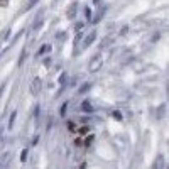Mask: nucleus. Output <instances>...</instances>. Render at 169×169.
I'll list each match as a JSON object with an SVG mask.
<instances>
[{
    "label": "nucleus",
    "mask_w": 169,
    "mask_h": 169,
    "mask_svg": "<svg viewBox=\"0 0 169 169\" xmlns=\"http://www.w3.org/2000/svg\"><path fill=\"white\" fill-rule=\"evenodd\" d=\"M41 88H42V81H41V78L36 76L34 80L31 81V86H29V90H31V95H34V97H37Z\"/></svg>",
    "instance_id": "1"
},
{
    "label": "nucleus",
    "mask_w": 169,
    "mask_h": 169,
    "mask_svg": "<svg viewBox=\"0 0 169 169\" xmlns=\"http://www.w3.org/2000/svg\"><path fill=\"white\" fill-rule=\"evenodd\" d=\"M9 162H10V154L9 152H5L3 156H0V169H7Z\"/></svg>",
    "instance_id": "4"
},
{
    "label": "nucleus",
    "mask_w": 169,
    "mask_h": 169,
    "mask_svg": "<svg viewBox=\"0 0 169 169\" xmlns=\"http://www.w3.org/2000/svg\"><path fill=\"white\" fill-rule=\"evenodd\" d=\"M107 10H108V5H105L103 9H102V10L98 12L97 15H95V19H93V24H98V22H100V20H102V17H103V15L107 14Z\"/></svg>",
    "instance_id": "7"
},
{
    "label": "nucleus",
    "mask_w": 169,
    "mask_h": 169,
    "mask_svg": "<svg viewBox=\"0 0 169 169\" xmlns=\"http://www.w3.org/2000/svg\"><path fill=\"white\" fill-rule=\"evenodd\" d=\"M81 110H83V112L92 113V112H93V107H92V103H90V102H83V103H81Z\"/></svg>",
    "instance_id": "9"
},
{
    "label": "nucleus",
    "mask_w": 169,
    "mask_h": 169,
    "mask_svg": "<svg viewBox=\"0 0 169 169\" xmlns=\"http://www.w3.org/2000/svg\"><path fill=\"white\" fill-rule=\"evenodd\" d=\"M2 92H3V86H0V95H2Z\"/></svg>",
    "instance_id": "31"
},
{
    "label": "nucleus",
    "mask_w": 169,
    "mask_h": 169,
    "mask_svg": "<svg viewBox=\"0 0 169 169\" xmlns=\"http://www.w3.org/2000/svg\"><path fill=\"white\" fill-rule=\"evenodd\" d=\"M166 169H167V167H166Z\"/></svg>",
    "instance_id": "33"
},
{
    "label": "nucleus",
    "mask_w": 169,
    "mask_h": 169,
    "mask_svg": "<svg viewBox=\"0 0 169 169\" xmlns=\"http://www.w3.org/2000/svg\"><path fill=\"white\" fill-rule=\"evenodd\" d=\"M102 64H103V59H102L100 54H97L92 61H90V71H92V73H97L98 69L102 68Z\"/></svg>",
    "instance_id": "2"
},
{
    "label": "nucleus",
    "mask_w": 169,
    "mask_h": 169,
    "mask_svg": "<svg viewBox=\"0 0 169 169\" xmlns=\"http://www.w3.org/2000/svg\"><path fill=\"white\" fill-rule=\"evenodd\" d=\"M57 37H59V41H64V37H66V34H64V32H61V34L57 36Z\"/></svg>",
    "instance_id": "27"
},
{
    "label": "nucleus",
    "mask_w": 169,
    "mask_h": 169,
    "mask_svg": "<svg viewBox=\"0 0 169 169\" xmlns=\"http://www.w3.org/2000/svg\"><path fill=\"white\" fill-rule=\"evenodd\" d=\"M26 49H22V52H20V57H19V66H22V63H24V59H26Z\"/></svg>",
    "instance_id": "14"
},
{
    "label": "nucleus",
    "mask_w": 169,
    "mask_h": 169,
    "mask_svg": "<svg viewBox=\"0 0 169 169\" xmlns=\"http://www.w3.org/2000/svg\"><path fill=\"white\" fill-rule=\"evenodd\" d=\"M68 129H69V130H73V129H75V125H73V122H69V123H68Z\"/></svg>",
    "instance_id": "29"
},
{
    "label": "nucleus",
    "mask_w": 169,
    "mask_h": 169,
    "mask_svg": "<svg viewBox=\"0 0 169 169\" xmlns=\"http://www.w3.org/2000/svg\"><path fill=\"white\" fill-rule=\"evenodd\" d=\"M51 51V44H42V46L39 47V51H37V56H42V54H46V52Z\"/></svg>",
    "instance_id": "8"
},
{
    "label": "nucleus",
    "mask_w": 169,
    "mask_h": 169,
    "mask_svg": "<svg viewBox=\"0 0 169 169\" xmlns=\"http://www.w3.org/2000/svg\"><path fill=\"white\" fill-rule=\"evenodd\" d=\"M78 169H86V162H81V164H80V167H78Z\"/></svg>",
    "instance_id": "30"
},
{
    "label": "nucleus",
    "mask_w": 169,
    "mask_h": 169,
    "mask_svg": "<svg viewBox=\"0 0 169 169\" xmlns=\"http://www.w3.org/2000/svg\"><path fill=\"white\" fill-rule=\"evenodd\" d=\"M110 42H112V37H105V39H103V41H102V42H100V49H103L105 46H108Z\"/></svg>",
    "instance_id": "12"
},
{
    "label": "nucleus",
    "mask_w": 169,
    "mask_h": 169,
    "mask_svg": "<svg viewBox=\"0 0 169 169\" xmlns=\"http://www.w3.org/2000/svg\"><path fill=\"white\" fill-rule=\"evenodd\" d=\"M85 15H86V19H88V20L92 19V10H90L88 7H85Z\"/></svg>",
    "instance_id": "17"
},
{
    "label": "nucleus",
    "mask_w": 169,
    "mask_h": 169,
    "mask_svg": "<svg viewBox=\"0 0 169 169\" xmlns=\"http://www.w3.org/2000/svg\"><path fill=\"white\" fill-rule=\"evenodd\" d=\"M66 108H68V103H63V107H61V115L66 113Z\"/></svg>",
    "instance_id": "24"
},
{
    "label": "nucleus",
    "mask_w": 169,
    "mask_h": 169,
    "mask_svg": "<svg viewBox=\"0 0 169 169\" xmlns=\"http://www.w3.org/2000/svg\"><path fill=\"white\" fill-rule=\"evenodd\" d=\"M66 78H68V76H66V73H63V75H61V78H59V83L63 85V86H64V83H66Z\"/></svg>",
    "instance_id": "19"
},
{
    "label": "nucleus",
    "mask_w": 169,
    "mask_h": 169,
    "mask_svg": "<svg viewBox=\"0 0 169 169\" xmlns=\"http://www.w3.org/2000/svg\"><path fill=\"white\" fill-rule=\"evenodd\" d=\"M37 115H39V107H36L34 108V117H37Z\"/></svg>",
    "instance_id": "28"
},
{
    "label": "nucleus",
    "mask_w": 169,
    "mask_h": 169,
    "mask_svg": "<svg viewBox=\"0 0 169 169\" xmlns=\"http://www.w3.org/2000/svg\"><path fill=\"white\" fill-rule=\"evenodd\" d=\"M93 2H95V3H98V2H100V0H93Z\"/></svg>",
    "instance_id": "32"
},
{
    "label": "nucleus",
    "mask_w": 169,
    "mask_h": 169,
    "mask_svg": "<svg viewBox=\"0 0 169 169\" xmlns=\"http://www.w3.org/2000/svg\"><path fill=\"white\" fill-rule=\"evenodd\" d=\"M78 132H80L81 135H85V134H88V132H90V129H88V127H81V129L78 130Z\"/></svg>",
    "instance_id": "18"
},
{
    "label": "nucleus",
    "mask_w": 169,
    "mask_h": 169,
    "mask_svg": "<svg viewBox=\"0 0 169 169\" xmlns=\"http://www.w3.org/2000/svg\"><path fill=\"white\" fill-rule=\"evenodd\" d=\"M95 37H97V32L92 31L88 36H86V39L83 41V49H85V47H88V46H92V42L95 41Z\"/></svg>",
    "instance_id": "5"
},
{
    "label": "nucleus",
    "mask_w": 169,
    "mask_h": 169,
    "mask_svg": "<svg viewBox=\"0 0 169 169\" xmlns=\"http://www.w3.org/2000/svg\"><path fill=\"white\" fill-rule=\"evenodd\" d=\"M27 154H29V149H24L22 154H20V161H22V162H26V161H27Z\"/></svg>",
    "instance_id": "15"
},
{
    "label": "nucleus",
    "mask_w": 169,
    "mask_h": 169,
    "mask_svg": "<svg viewBox=\"0 0 169 169\" xmlns=\"http://www.w3.org/2000/svg\"><path fill=\"white\" fill-rule=\"evenodd\" d=\"M90 88H92V85H90V83H85V85H83V86H81V88H80V92H78V93H86V92H88Z\"/></svg>",
    "instance_id": "13"
},
{
    "label": "nucleus",
    "mask_w": 169,
    "mask_h": 169,
    "mask_svg": "<svg viewBox=\"0 0 169 169\" xmlns=\"http://www.w3.org/2000/svg\"><path fill=\"white\" fill-rule=\"evenodd\" d=\"M81 37H83V36H81L80 32H78V36H76V37H75V44H78V42H80V39H81Z\"/></svg>",
    "instance_id": "26"
},
{
    "label": "nucleus",
    "mask_w": 169,
    "mask_h": 169,
    "mask_svg": "<svg viewBox=\"0 0 169 169\" xmlns=\"http://www.w3.org/2000/svg\"><path fill=\"white\" fill-rule=\"evenodd\" d=\"M75 15H76V3H73V5L69 7V10H68V17L73 19Z\"/></svg>",
    "instance_id": "10"
},
{
    "label": "nucleus",
    "mask_w": 169,
    "mask_h": 169,
    "mask_svg": "<svg viewBox=\"0 0 169 169\" xmlns=\"http://www.w3.org/2000/svg\"><path fill=\"white\" fill-rule=\"evenodd\" d=\"M164 110H166V105H161V110H159V118H162V115H164Z\"/></svg>",
    "instance_id": "21"
},
{
    "label": "nucleus",
    "mask_w": 169,
    "mask_h": 169,
    "mask_svg": "<svg viewBox=\"0 0 169 169\" xmlns=\"http://www.w3.org/2000/svg\"><path fill=\"white\" fill-rule=\"evenodd\" d=\"M113 117L117 118V120H122V113L120 112H113Z\"/></svg>",
    "instance_id": "23"
},
{
    "label": "nucleus",
    "mask_w": 169,
    "mask_h": 169,
    "mask_svg": "<svg viewBox=\"0 0 169 169\" xmlns=\"http://www.w3.org/2000/svg\"><path fill=\"white\" fill-rule=\"evenodd\" d=\"M92 142H93V135H90V137L85 141V146H86V147H88V146H92Z\"/></svg>",
    "instance_id": "20"
},
{
    "label": "nucleus",
    "mask_w": 169,
    "mask_h": 169,
    "mask_svg": "<svg viewBox=\"0 0 169 169\" xmlns=\"http://www.w3.org/2000/svg\"><path fill=\"white\" fill-rule=\"evenodd\" d=\"M9 5V0H0V7H7Z\"/></svg>",
    "instance_id": "25"
},
{
    "label": "nucleus",
    "mask_w": 169,
    "mask_h": 169,
    "mask_svg": "<svg viewBox=\"0 0 169 169\" xmlns=\"http://www.w3.org/2000/svg\"><path fill=\"white\" fill-rule=\"evenodd\" d=\"M42 17H44V10H41L37 14V17H36V20H34V26H32L34 31H37V29L41 27V24H42Z\"/></svg>",
    "instance_id": "6"
},
{
    "label": "nucleus",
    "mask_w": 169,
    "mask_h": 169,
    "mask_svg": "<svg viewBox=\"0 0 169 169\" xmlns=\"http://www.w3.org/2000/svg\"><path fill=\"white\" fill-rule=\"evenodd\" d=\"M9 34H10V29H5V31L2 32V37H3V39H7V36H9Z\"/></svg>",
    "instance_id": "22"
},
{
    "label": "nucleus",
    "mask_w": 169,
    "mask_h": 169,
    "mask_svg": "<svg viewBox=\"0 0 169 169\" xmlns=\"http://www.w3.org/2000/svg\"><path fill=\"white\" fill-rule=\"evenodd\" d=\"M151 169H164V156L159 154L157 157L154 159V162H152V167Z\"/></svg>",
    "instance_id": "3"
},
{
    "label": "nucleus",
    "mask_w": 169,
    "mask_h": 169,
    "mask_svg": "<svg viewBox=\"0 0 169 169\" xmlns=\"http://www.w3.org/2000/svg\"><path fill=\"white\" fill-rule=\"evenodd\" d=\"M37 2H39V0H31V2H29V3H27V7H26V10H31V9H32V7H34V5H36V3H37Z\"/></svg>",
    "instance_id": "16"
},
{
    "label": "nucleus",
    "mask_w": 169,
    "mask_h": 169,
    "mask_svg": "<svg viewBox=\"0 0 169 169\" xmlns=\"http://www.w3.org/2000/svg\"><path fill=\"white\" fill-rule=\"evenodd\" d=\"M15 118H17V112H12V115H10V120H9V129H12V127H14Z\"/></svg>",
    "instance_id": "11"
}]
</instances>
